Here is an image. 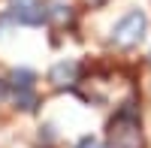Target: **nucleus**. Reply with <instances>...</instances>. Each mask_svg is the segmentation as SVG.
Listing matches in <instances>:
<instances>
[{"mask_svg": "<svg viewBox=\"0 0 151 148\" xmlns=\"http://www.w3.org/2000/svg\"><path fill=\"white\" fill-rule=\"evenodd\" d=\"M106 145L109 148H145L142 118L133 106L118 109L115 118L106 124Z\"/></svg>", "mask_w": 151, "mask_h": 148, "instance_id": "nucleus-1", "label": "nucleus"}, {"mask_svg": "<svg viewBox=\"0 0 151 148\" xmlns=\"http://www.w3.org/2000/svg\"><path fill=\"white\" fill-rule=\"evenodd\" d=\"M145 27H148L145 12H142V9H130L127 15H124V18L115 24V27H112L109 42L115 45V48H133V45H139V42H142Z\"/></svg>", "mask_w": 151, "mask_h": 148, "instance_id": "nucleus-2", "label": "nucleus"}, {"mask_svg": "<svg viewBox=\"0 0 151 148\" xmlns=\"http://www.w3.org/2000/svg\"><path fill=\"white\" fill-rule=\"evenodd\" d=\"M9 18L18 24H27V27H36V24L48 21V3H42V0H9Z\"/></svg>", "mask_w": 151, "mask_h": 148, "instance_id": "nucleus-3", "label": "nucleus"}, {"mask_svg": "<svg viewBox=\"0 0 151 148\" xmlns=\"http://www.w3.org/2000/svg\"><path fill=\"white\" fill-rule=\"evenodd\" d=\"M79 73H82V67L76 60H60V64H55L48 70V82L55 88H76L79 85Z\"/></svg>", "mask_w": 151, "mask_h": 148, "instance_id": "nucleus-4", "label": "nucleus"}, {"mask_svg": "<svg viewBox=\"0 0 151 148\" xmlns=\"http://www.w3.org/2000/svg\"><path fill=\"white\" fill-rule=\"evenodd\" d=\"M48 21H55V24H70V21H73V6L64 3V0H52V3H48Z\"/></svg>", "mask_w": 151, "mask_h": 148, "instance_id": "nucleus-5", "label": "nucleus"}, {"mask_svg": "<svg viewBox=\"0 0 151 148\" xmlns=\"http://www.w3.org/2000/svg\"><path fill=\"white\" fill-rule=\"evenodd\" d=\"M33 82H36V76H33L30 70H12V73H9V88H12V91L33 88Z\"/></svg>", "mask_w": 151, "mask_h": 148, "instance_id": "nucleus-6", "label": "nucleus"}, {"mask_svg": "<svg viewBox=\"0 0 151 148\" xmlns=\"http://www.w3.org/2000/svg\"><path fill=\"white\" fill-rule=\"evenodd\" d=\"M12 100H15L18 109H24V112H33V109H36V91H33V88L12 91Z\"/></svg>", "mask_w": 151, "mask_h": 148, "instance_id": "nucleus-7", "label": "nucleus"}, {"mask_svg": "<svg viewBox=\"0 0 151 148\" xmlns=\"http://www.w3.org/2000/svg\"><path fill=\"white\" fill-rule=\"evenodd\" d=\"M76 148H103V145H100V139H94V136H85V139H79Z\"/></svg>", "mask_w": 151, "mask_h": 148, "instance_id": "nucleus-8", "label": "nucleus"}, {"mask_svg": "<svg viewBox=\"0 0 151 148\" xmlns=\"http://www.w3.org/2000/svg\"><path fill=\"white\" fill-rule=\"evenodd\" d=\"M148 57H151V55H148Z\"/></svg>", "mask_w": 151, "mask_h": 148, "instance_id": "nucleus-9", "label": "nucleus"}]
</instances>
